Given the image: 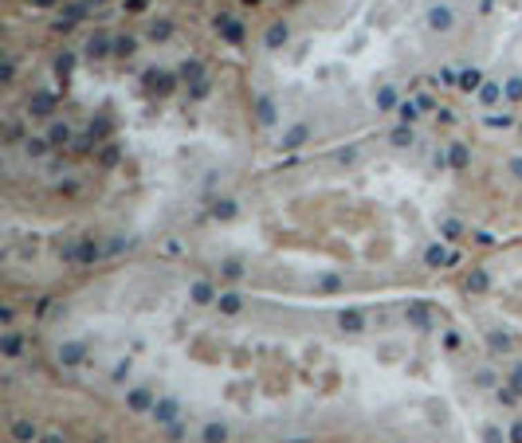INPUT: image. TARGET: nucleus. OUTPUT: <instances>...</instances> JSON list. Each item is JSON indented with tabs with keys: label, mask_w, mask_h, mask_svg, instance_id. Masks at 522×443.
Listing matches in <instances>:
<instances>
[{
	"label": "nucleus",
	"mask_w": 522,
	"mask_h": 443,
	"mask_svg": "<svg viewBox=\"0 0 522 443\" xmlns=\"http://www.w3.org/2000/svg\"><path fill=\"white\" fill-rule=\"evenodd\" d=\"M228 440V428L224 424H208L205 428V443H224Z\"/></svg>",
	"instance_id": "obj_1"
},
{
	"label": "nucleus",
	"mask_w": 522,
	"mask_h": 443,
	"mask_svg": "<svg viewBox=\"0 0 522 443\" xmlns=\"http://www.w3.org/2000/svg\"><path fill=\"white\" fill-rule=\"evenodd\" d=\"M487 443H503V435H498L495 428H487Z\"/></svg>",
	"instance_id": "obj_7"
},
{
	"label": "nucleus",
	"mask_w": 522,
	"mask_h": 443,
	"mask_svg": "<svg viewBox=\"0 0 522 443\" xmlns=\"http://www.w3.org/2000/svg\"><path fill=\"white\" fill-rule=\"evenodd\" d=\"M12 440H16V443H32V440H36V428H32V424H16V428H12Z\"/></svg>",
	"instance_id": "obj_3"
},
{
	"label": "nucleus",
	"mask_w": 522,
	"mask_h": 443,
	"mask_svg": "<svg viewBox=\"0 0 522 443\" xmlns=\"http://www.w3.org/2000/svg\"><path fill=\"white\" fill-rule=\"evenodd\" d=\"M153 408H158V420H173L177 412H181V404H177V400H158Z\"/></svg>",
	"instance_id": "obj_2"
},
{
	"label": "nucleus",
	"mask_w": 522,
	"mask_h": 443,
	"mask_svg": "<svg viewBox=\"0 0 522 443\" xmlns=\"http://www.w3.org/2000/svg\"><path fill=\"white\" fill-rule=\"evenodd\" d=\"M44 443H63V440H59V435H48V440H44Z\"/></svg>",
	"instance_id": "obj_8"
},
{
	"label": "nucleus",
	"mask_w": 522,
	"mask_h": 443,
	"mask_svg": "<svg viewBox=\"0 0 522 443\" xmlns=\"http://www.w3.org/2000/svg\"><path fill=\"white\" fill-rule=\"evenodd\" d=\"M240 306H243V302L236 299V294H224V299H220V310H224V314H236Z\"/></svg>",
	"instance_id": "obj_5"
},
{
	"label": "nucleus",
	"mask_w": 522,
	"mask_h": 443,
	"mask_svg": "<svg viewBox=\"0 0 522 443\" xmlns=\"http://www.w3.org/2000/svg\"><path fill=\"white\" fill-rule=\"evenodd\" d=\"M510 443H522V424H514V428H510Z\"/></svg>",
	"instance_id": "obj_6"
},
{
	"label": "nucleus",
	"mask_w": 522,
	"mask_h": 443,
	"mask_svg": "<svg viewBox=\"0 0 522 443\" xmlns=\"http://www.w3.org/2000/svg\"><path fill=\"white\" fill-rule=\"evenodd\" d=\"M130 404H134V412H146V408H149V393H146V388H134V393H130Z\"/></svg>",
	"instance_id": "obj_4"
}]
</instances>
